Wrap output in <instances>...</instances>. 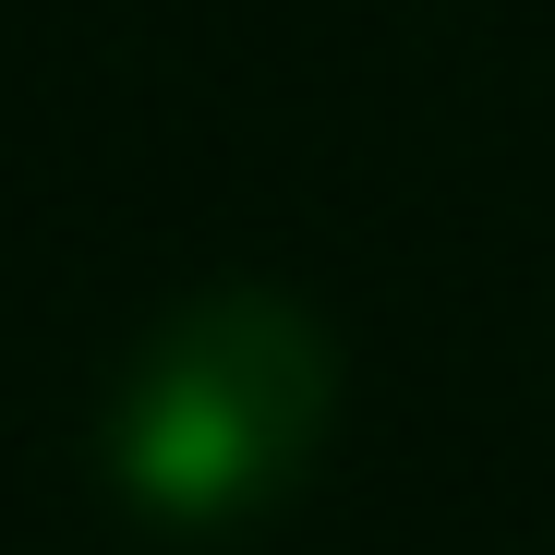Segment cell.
I'll return each mask as SVG.
<instances>
[{
  "label": "cell",
  "instance_id": "obj_1",
  "mask_svg": "<svg viewBox=\"0 0 555 555\" xmlns=\"http://www.w3.org/2000/svg\"><path fill=\"white\" fill-rule=\"evenodd\" d=\"M338 350L291 291L181 302L109 399V483L157 531H242L314 472Z\"/></svg>",
  "mask_w": 555,
  "mask_h": 555
}]
</instances>
